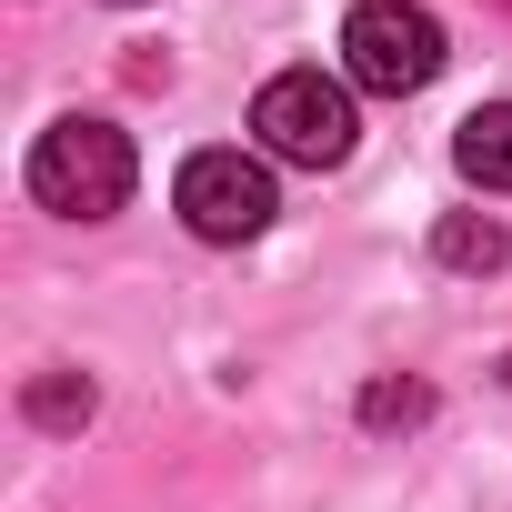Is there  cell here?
Returning <instances> with one entry per match:
<instances>
[{
	"mask_svg": "<svg viewBox=\"0 0 512 512\" xmlns=\"http://www.w3.org/2000/svg\"><path fill=\"white\" fill-rule=\"evenodd\" d=\"M31 201L41 211H61V221H111L121 201H131V131H111V121H51L41 141H31Z\"/></svg>",
	"mask_w": 512,
	"mask_h": 512,
	"instance_id": "1",
	"label": "cell"
},
{
	"mask_svg": "<svg viewBox=\"0 0 512 512\" xmlns=\"http://www.w3.org/2000/svg\"><path fill=\"white\" fill-rule=\"evenodd\" d=\"M21 402H31V422H51V432L91 422V382H81V372H41V382H31Z\"/></svg>",
	"mask_w": 512,
	"mask_h": 512,
	"instance_id": "7",
	"label": "cell"
},
{
	"mask_svg": "<svg viewBox=\"0 0 512 512\" xmlns=\"http://www.w3.org/2000/svg\"><path fill=\"white\" fill-rule=\"evenodd\" d=\"M452 161L472 191H512V101H482L462 131H452Z\"/></svg>",
	"mask_w": 512,
	"mask_h": 512,
	"instance_id": "5",
	"label": "cell"
},
{
	"mask_svg": "<svg viewBox=\"0 0 512 512\" xmlns=\"http://www.w3.org/2000/svg\"><path fill=\"white\" fill-rule=\"evenodd\" d=\"M362 412H372V422H412V412H422V392H412V382H382Z\"/></svg>",
	"mask_w": 512,
	"mask_h": 512,
	"instance_id": "8",
	"label": "cell"
},
{
	"mask_svg": "<svg viewBox=\"0 0 512 512\" xmlns=\"http://www.w3.org/2000/svg\"><path fill=\"white\" fill-rule=\"evenodd\" d=\"M432 251H442L452 272H502V251H512V241H502V221H472V211H452V221L432 231Z\"/></svg>",
	"mask_w": 512,
	"mask_h": 512,
	"instance_id": "6",
	"label": "cell"
},
{
	"mask_svg": "<svg viewBox=\"0 0 512 512\" xmlns=\"http://www.w3.org/2000/svg\"><path fill=\"white\" fill-rule=\"evenodd\" d=\"M342 71H352V91H382V101L432 91L442 81V21L422 0H362L342 21Z\"/></svg>",
	"mask_w": 512,
	"mask_h": 512,
	"instance_id": "2",
	"label": "cell"
},
{
	"mask_svg": "<svg viewBox=\"0 0 512 512\" xmlns=\"http://www.w3.org/2000/svg\"><path fill=\"white\" fill-rule=\"evenodd\" d=\"M251 131H262V151L272 161H302V171H332V161H352V91L342 81H322V71H282V81H262V101H251Z\"/></svg>",
	"mask_w": 512,
	"mask_h": 512,
	"instance_id": "3",
	"label": "cell"
},
{
	"mask_svg": "<svg viewBox=\"0 0 512 512\" xmlns=\"http://www.w3.org/2000/svg\"><path fill=\"white\" fill-rule=\"evenodd\" d=\"M171 201H181V221L201 231V241H251V231H272V171L251 161V151H191L181 161V181H171Z\"/></svg>",
	"mask_w": 512,
	"mask_h": 512,
	"instance_id": "4",
	"label": "cell"
}]
</instances>
